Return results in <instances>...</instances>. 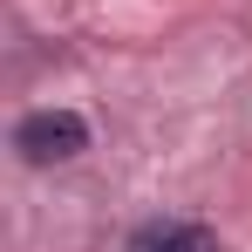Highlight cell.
Returning a JSON list of instances; mask_svg holds the SVG:
<instances>
[{
  "mask_svg": "<svg viewBox=\"0 0 252 252\" xmlns=\"http://www.w3.org/2000/svg\"><path fill=\"white\" fill-rule=\"evenodd\" d=\"M82 143H89V123L75 109H34V116L14 123V150H21L28 164H62V157H75Z\"/></svg>",
  "mask_w": 252,
  "mask_h": 252,
  "instance_id": "6da1fadb",
  "label": "cell"
},
{
  "mask_svg": "<svg viewBox=\"0 0 252 252\" xmlns=\"http://www.w3.org/2000/svg\"><path fill=\"white\" fill-rule=\"evenodd\" d=\"M129 252H218V239L205 225H191V218H150L129 239Z\"/></svg>",
  "mask_w": 252,
  "mask_h": 252,
  "instance_id": "7a4b0ae2",
  "label": "cell"
}]
</instances>
